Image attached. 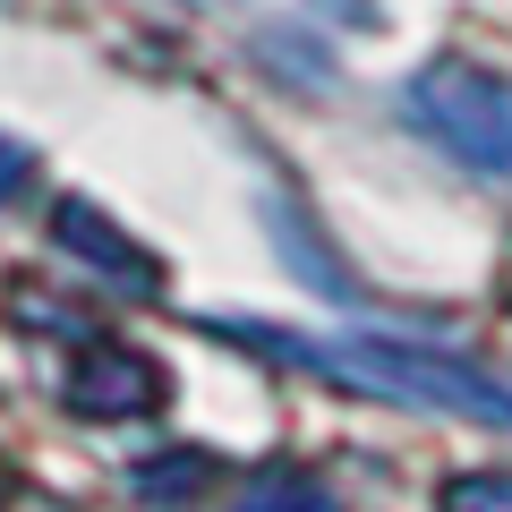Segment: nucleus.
Listing matches in <instances>:
<instances>
[{"label":"nucleus","instance_id":"1","mask_svg":"<svg viewBox=\"0 0 512 512\" xmlns=\"http://www.w3.org/2000/svg\"><path fill=\"white\" fill-rule=\"evenodd\" d=\"M274 350H299L308 367L367 393H393V402H436V410H470L487 427H512V393L487 376H470V359H444V350H402V342H291V333H256Z\"/></svg>","mask_w":512,"mask_h":512},{"label":"nucleus","instance_id":"2","mask_svg":"<svg viewBox=\"0 0 512 512\" xmlns=\"http://www.w3.org/2000/svg\"><path fill=\"white\" fill-rule=\"evenodd\" d=\"M410 120L427 137L461 154L478 171H512V86L487 69H461V60H436V69L410 86Z\"/></svg>","mask_w":512,"mask_h":512},{"label":"nucleus","instance_id":"3","mask_svg":"<svg viewBox=\"0 0 512 512\" xmlns=\"http://www.w3.org/2000/svg\"><path fill=\"white\" fill-rule=\"evenodd\" d=\"M69 402L77 410H154V402H163V376H154L137 350H128V359H120V350H103V359L69 384Z\"/></svg>","mask_w":512,"mask_h":512},{"label":"nucleus","instance_id":"4","mask_svg":"<svg viewBox=\"0 0 512 512\" xmlns=\"http://www.w3.org/2000/svg\"><path fill=\"white\" fill-rule=\"evenodd\" d=\"M52 231L69 239L77 256H94L103 274H120V282L137 274V282H154V265H146V256H137V248H128V239H111V231H103V214H86V205H60V222H52Z\"/></svg>","mask_w":512,"mask_h":512},{"label":"nucleus","instance_id":"5","mask_svg":"<svg viewBox=\"0 0 512 512\" xmlns=\"http://www.w3.org/2000/svg\"><path fill=\"white\" fill-rule=\"evenodd\" d=\"M453 512H512V487H470V478H461V487H453Z\"/></svg>","mask_w":512,"mask_h":512},{"label":"nucleus","instance_id":"6","mask_svg":"<svg viewBox=\"0 0 512 512\" xmlns=\"http://www.w3.org/2000/svg\"><path fill=\"white\" fill-rule=\"evenodd\" d=\"M18 188H26V154H18V146H9V137H0V205L18 197Z\"/></svg>","mask_w":512,"mask_h":512}]
</instances>
